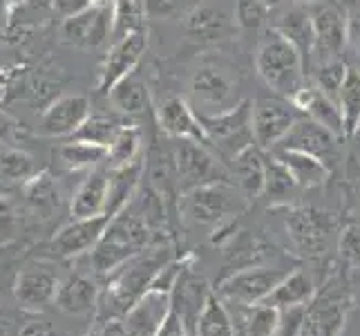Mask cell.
Masks as SVG:
<instances>
[{"label": "cell", "instance_id": "cell-1", "mask_svg": "<svg viewBox=\"0 0 360 336\" xmlns=\"http://www.w3.org/2000/svg\"><path fill=\"white\" fill-rule=\"evenodd\" d=\"M172 249L164 242L150 244L141 254L132 256L115 273H110L103 290L98 292L94 321L126 318L134 303L150 290L155 276L168 260H172Z\"/></svg>", "mask_w": 360, "mask_h": 336}, {"label": "cell", "instance_id": "cell-2", "mask_svg": "<svg viewBox=\"0 0 360 336\" xmlns=\"http://www.w3.org/2000/svg\"><path fill=\"white\" fill-rule=\"evenodd\" d=\"M153 244V227L146 222L139 211H130L128 206L110 220L101 240L92 249V267L94 273L101 278H108L115 273L123 263L143 249Z\"/></svg>", "mask_w": 360, "mask_h": 336}, {"label": "cell", "instance_id": "cell-3", "mask_svg": "<svg viewBox=\"0 0 360 336\" xmlns=\"http://www.w3.org/2000/svg\"><path fill=\"white\" fill-rule=\"evenodd\" d=\"M255 70L259 79L276 94L291 99L307 83V66L297 49L282 34L271 30L255 52Z\"/></svg>", "mask_w": 360, "mask_h": 336}, {"label": "cell", "instance_id": "cell-4", "mask_svg": "<svg viewBox=\"0 0 360 336\" xmlns=\"http://www.w3.org/2000/svg\"><path fill=\"white\" fill-rule=\"evenodd\" d=\"M246 195L231 182H213L181 195V213L202 227L229 224L244 209Z\"/></svg>", "mask_w": 360, "mask_h": 336}, {"label": "cell", "instance_id": "cell-5", "mask_svg": "<svg viewBox=\"0 0 360 336\" xmlns=\"http://www.w3.org/2000/svg\"><path fill=\"white\" fill-rule=\"evenodd\" d=\"M202 126L210 139L215 155L229 164L242 151H246L248 146H253V101H240L238 106H233L219 115H210V117H200Z\"/></svg>", "mask_w": 360, "mask_h": 336}, {"label": "cell", "instance_id": "cell-6", "mask_svg": "<svg viewBox=\"0 0 360 336\" xmlns=\"http://www.w3.org/2000/svg\"><path fill=\"white\" fill-rule=\"evenodd\" d=\"M172 151H175L177 182L181 193L213 182H231V170L215 155L213 148L193 139H175Z\"/></svg>", "mask_w": 360, "mask_h": 336}, {"label": "cell", "instance_id": "cell-7", "mask_svg": "<svg viewBox=\"0 0 360 336\" xmlns=\"http://www.w3.org/2000/svg\"><path fill=\"white\" fill-rule=\"evenodd\" d=\"M284 227L297 254L302 258H318L329 247L333 218L327 211L314 206H289L284 216Z\"/></svg>", "mask_w": 360, "mask_h": 336}, {"label": "cell", "instance_id": "cell-8", "mask_svg": "<svg viewBox=\"0 0 360 336\" xmlns=\"http://www.w3.org/2000/svg\"><path fill=\"white\" fill-rule=\"evenodd\" d=\"M193 110L200 117L219 115L233 106H238V85L224 70L204 66L191 79Z\"/></svg>", "mask_w": 360, "mask_h": 336}, {"label": "cell", "instance_id": "cell-9", "mask_svg": "<svg viewBox=\"0 0 360 336\" xmlns=\"http://www.w3.org/2000/svg\"><path fill=\"white\" fill-rule=\"evenodd\" d=\"M314 23V54L311 61L327 63V61L340 58L347 47V16L338 7L336 0H325L309 7Z\"/></svg>", "mask_w": 360, "mask_h": 336}, {"label": "cell", "instance_id": "cell-10", "mask_svg": "<svg viewBox=\"0 0 360 336\" xmlns=\"http://www.w3.org/2000/svg\"><path fill=\"white\" fill-rule=\"evenodd\" d=\"M289 269H278V267H248L242 271H235L219 282L217 294L221 298L240 305H259L264 298L278 287V282L287 276Z\"/></svg>", "mask_w": 360, "mask_h": 336}, {"label": "cell", "instance_id": "cell-11", "mask_svg": "<svg viewBox=\"0 0 360 336\" xmlns=\"http://www.w3.org/2000/svg\"><path fill=\"white\" fill-rule=\"evenodd\" d=\"M300 119V110L284 99H257L253 104V139L262 151H273L293 123Z\"/></svg>", "mask_w": 360, "mask_h": 336}, {"label": "cell", "instance_id": "cell-12", "mask_svg": "<svg viewBox=\"0 0 360 336\" xmlns=\"http://www.w3.org/2000/svg\"><path fill=\"white\" fill-rule=\"evenodd\" d=\"M115 14L110 3H98L85 7L79 14L63 20L60 36L63 41L79 49H96L112 36Z\"/></svg>", "mask_w": 360, "mask_h": 336}, {"label": "cell", "instance_id": "cell-13", "mask_svg": "<svg viewBox=\"0 0 360 336\" xmlns=\"http://www.w3.org/2000/svg\"><path fill=\"white\" fill-rule=\"evenodd\" d=\"M208 296H210L208 282L202 276V271L195 269V258H191L188 265H186L181 271L175 290L170 292L172 309L181 316L184 325L191 336H197V323H200V316L206 307Z\"/></svg>", "mask_w": 360, "mask_h": 336}, {"label": "cell", "instance_id": "cell-14", "mask_svg": "<svg viewBox=\"0 0 360 336\" xmlns=\"http://www.w3.org/2000/svg\"><path fill=\"white\" fill-rule=\"evenodd\" d=\"M148 49V32L139 30L132 32L123 39L115 41L112 49L105 56V63L101 68V77H98V94H110V90L115 85L126 79L128 74L136 70V66L141 63V58Z\"/></svg>", "mask_w": 360, "mask_h": 336}, {"label": "cell", "instance_id": "cell-15", "mask_svg": "<svg viewBox=\"0 0 360 336\" xmlns=\"http://www.w3.org/2000/svg\"><path fill=\"white\" fill-rule=\"evenodd\" d=\"M110 220H112L110 213H101L94 218H72V222L65 224L52 238L49 251L56 258H77L81 254L92 251L105 233Z\"/></svg>", "mask_w": 360, "mask_h": 336}, {"label": "cell", "instance_id": "cell-16", "mask_svg": "<svg viewBox=\"0 0 360 336\" xmlns=\"http://www.w3.org/2000/svg\"><path fill=\"white\" fill-rule=\"evenodd\" d=\"M347 303H349V298L342 296V292H327L322 296H316L304 307L300 330H297L295 336H340L347 307H349Z\"/></svg>", "mask_w": 360, "mask_h": 336}, {"label": "cell", "instance_id": "cell-17", "mask_svg": "<svg viewBox=\"0 0 360 336\" xmlns=\"http://www.w3.org/2000/svg\"><path fill=\"white\" fill-rule=\"evenodd\" d=\"M338 142H340V137H336L331 130H327L325 126H320L318 121L304 115L293 123V128L276 148H291V151L309 153L322 159L331 168V164L338 157Z\"/></svg>", "mask_w": 360, "mask_h": 336}, {"label": "cell", "instance_id": "cell-18", "mask_svg": "<svg viewBox=\"0 0 360 336\" xmlns=\"http://www.w3.org/2000/svg\"><path fill=\"white\" fill-rule=\"evenodd\" d=\"M58 276L47 265H32L16 273L14 280V296L22 309L27 312H41L56 298L58 292Z\"/></svg>", "mask_w": 360, "mask_h": 336}, {"label": "cell", "instance_id": "cell-19", "mask_svg": "<svg viewBox=\"0 0 360 336\" xmlns=\"http://www.w3.org/2000/svg\"><path fill=\"white\" fill-rule=\"evenodd\" d=\"M235 27V16L221 3L206 0V3L195 5L188 14L184 16V30L195 41L215 43L226 39Z\"/></svg>", "mask_w": 360, "mask_h": 336}, {"label": "cell", "instance_id": "cell-20", "mask_svg": "<svg viewBox=\"0 0 360 336\" xmlns=\"http://www.w3.org/2000/svg\"><path fill=\"white\" fill-rule=\"evenodd\" d=\"M90 117V99L83 94L58 97L49 106L39 123V135L43 137H72L83 121Z\"/></svg>", "mask_w": 360, "mask_h": 336}, {"label": "cell", "instance_id": "cell-21", "mask_svg": "<svg viewBox=\"0 0 360 336\" xmlns=\"http://www.w3.org/2000/svg\"><path fill=\"white\" fill-rule=\"evenodd\" d=\"M159 126L172 139H193L197 144H204L208 148L210 139L202 126L200 115L188 106V101L181 97H168L159 108Z\"/></svg>", "mask_w": 360, "mask_h": 336}, {"label": "cell", "instance_id": "cell-22", "mask_svg": "<svg viewBox=\"0 0 360 336\" xmlns=\"http://www.w3.org/2000/svg\"><path fill=\"white\" fill-rule=\"evenodd\" d=\"M291 104L300 110L302 115L311 117L314 121L320 123V126H325L336 137H340V139H347L345 121H342V112H340L338 101L327 97L314 81H307L302 85V90L291 99Z\"/></svg>", "mask_w": 360, "mask_h": 336}, {"label": "cell", "instance_id": "cell-23", "mask_svg": "<svg viewBox=\"0 0 360 336\" xmlns=\"http://www.w3.org/2000/svg\"><path fill=\"white\" fill-rule=\"evenodd\" d=\"M172 309L170 294L159 292V290H148L134 307L126 314L123 323H126L128 336H155L161 323L166 321L168 312Z\"/></svg>", "mask_w": 360, "mask_h": 336}, {"label": "cell", "instance_id": "cell-24", "mask_svg": "<svg viewBox=\"0 0 360 336\" xmlns=\"http://www.w3.org/2000/svg\"><path fill=\"white\" fill-rule=\"evenodd\" d=\"M271 30L282 34L284 39L302 54L307 72H309L311 54H314V23H311V14H309V7L293 5L289 9H282Z\"/></svg>", "mask_w": 360, "mask_h": 336}, {"label": "cell", "instance_id": "cell-25", "mask_svg": "<svg viewBox=\"0 0 360 336\" xmlns=\"http://www.w3.org/2000/svg\"><path fill=\"white\" fill-rule=\"evenodd\" d=\"M98 292L101 290L96 287V282L90 276L77 271V273H70L65 280H60L54 303L60 312L72 314V316L92 314L96 312Z\"/></svg>", "mask_w": 360, "mask_h": 336}, {"label": "cell", "instance_id": "cell-26", "mask_svg": "<svg viewBox=\"0 0 360 336\" xmlns=\"http://www.w3.org/2000/svg\"><path fill=\"white\" fill-rule=\"evenodd\" d=\"M110 191V173L105 168H92L90 175L83 180L79 191L74 193L70 213L72 218H94L105 213Z\"/></svg>", "mask_w": 360, "mask_h": 336}, {"label": "cell", "instance_id": "cell-27", "mask_svg": "<svg viewBox=\"0 0 360 336\" xmlns=\"http://www.w3.org/2000/svg\"><path fill=\"white\" fill-rule=\"evenodd\" d=\"M231 180L238 182V189L246 197H257L264 191V178H266V157L262 148L255 144L242 151L233 161H229Z\"/></svg>", "mask_w": 360, "mask_h": 336}, {"label": "cell", "instance_id": "cell-28", "mask_svg": "<svg viewBox=\"0 0 360 336\" xmlns=\"http://www.w3.org/2000/svg\"><path fill=\"white\" fill-rule=\"evenodd\" d=\"M314 298H316V285L311 276L304 273L302 269H293L278 282V287L262 303L280 309V312H287V309L307 307Z\"/></svg>", "mask_w": 360, "mask_h": 336}, {"label": "cell", "instance_id": "cell-29", "mask_svg": "<svg viewBox=\"0 0 360 336\" xmlns=\"http://www.w3.org/2000/svg\"><path fill=\"white\" fill-rule=\"evenodd\" d=\"M143 170H146L143 159H134L126 166L110 168V191H108L105 213L115 218L132 202V197L136 195V191H139Z\"/></svg>", "mask_w": 360, "mask_h": 336}, {"label": "cell", "instance_id": "cell-30", "mask_svg": "<svg viewBox=\"0 0 360 336\" xmlns=\"http://www.w3.org/2000/svg\"><path fill=\"white\" fill-rule=\"evenodd\" d=\"M273 157H278L289 173L295 178L300 189H316V186L325 184L331 168L322 159L302 153V151H291V148H273Z\"/></svg>", "mask_w": 360, "mask_h": 336}, {"label": "cell", "instance_id": "cell-31", "mask_svg": "<svg viewBox=\"0 0 360 336\" xmlns=\"http://www.w3.org/2000/svg\"><path fill=\"white\" fill-rule=\"evenodd\" d=\"M269 254H273V244H269L262 235L242 231L240 235L231 238V247L226 251V269L235 273L248 267H257L264 258H269Z\"/></svg>", "mask_w": 360, "mask_h": 336}, {"label": "cell", "instance_id": "cell-32", "mask_svg": "<svg viewBox=\"0 0 360 336\" xmlns=\"http://www.w3.org/2000/svg\"><path fill=\"white\" fill-rule=\"evenodd\" d=\"M110 101L112 106L123 112V115H139L150 104L148 97V85L136 72L128 74L126 79H121L112 90H110Z\"/></svg>", "mask_w": 360, "mask_h": 336}, {"label": "cell", "instance_id": "cell-33", "mask_svg": "<svg viewBox=\"0 0 360 336\" xmlns=\"http://www.w3.org/2000/svg\"><path fill=\"white\" fill-rule=\"evenodd\" d=\"M297 182L278 157L266 159V178H264V195L273 206H289L291 197L297 193Z\"/></svg>", "mask_w": 360, "mask_h": 336}, {"label": "cell", "instance_id": "cell-34", "mask_svg": "<svg viewBox=\"0 0 360 336\" xmlns=\"http://www.w3.org/2000/svg\"><path fill=\"white\" fill-rule=\"evenodd\" d=\"M25 200L43 218H49L60 206V191L49 173H39L25 182Z\"/></svg>", "mask_w": 360, "mask_h": 336}, {"label": "cell", "instance_id": "cell-35", "mask_svg": "<svg viewBox=\"0 0 360 336\" xmlns=\"http://www.w3.org/2000/svg\"><path fill=\"white\" fill-rule=\"evenodd\" d=\"M58 157L72 170H88V168H96L105 164L108 148L90 144V142H81V139H70L68 144L58 148Z\"/></svg>", "mask_w": 360, "mask_h": 336}, {"label": "cell", "instance_id": "cell-36", "mask_svg": "<svg viewBox=\"0 0 360 336\" xmlns=\"http://www.w3.org/2000/svg\"><path fill=\"white\" fill-rule=\"evenodd\" d=\"M338 106L345 121V135L347 139H352L360 126V70L358 68H349V72H347V79L338 94Z\"/></svg>", "mask_w": 360, "mask_h": 336}, {"label": "cell", "instance_id": "cell-37", "mask_svg": "<svg viewBox=\"0 0 360 336\" xmlns=\"http://www.w3.org/2000/svg\"><path fill=\"white\" fill-rule=\"evenodd\" d=\"M197 336H235V325L221 296L210 294L197 323Z\"/></svg>", "mask_w": 360, "mask_h": 336}, {"label": "cell", "instance_id": "cell-38", "mask_svg": "<svg viewBox=\"0 0 360 336\" xmlns=\"http://www.w3.org/2000/svg\"><path fill=\"white\" fill-rule=\"evenodd\" d=\"M112 14H115V25H112V39L119 41L123 36L132 32L146 30V3L143 0H115L112 3Z\"/></svg>", "mask_w": 360, "mask_h": 336}, {"label": "cell", "instance_id": "cell-39", "mask_svg": "<svg viewBox=\"0 0 360 336\" xmlns=\"http://www.w3.org/2000/svg\"><path fill=\"white\" fill-rule=\"evenodd\" d=\"M139 146H141V132L136 126H123L115 135L112 144L108 146V159L105 164L110 168H119L126 166L130 161L139 159Z\"/></svg>", "mask_w": 360, "mask_h": 336}, {"label": "cell", "instance_id": "cell-40", "mask_svg": "<svg viewBox=\"0 0 360 336\" xmlns=\"http://www.w3.org/2000/svg\"><path fill=\"white\" fill-rule=\"evenodd\" d=\"M123 123L110 115H90L83 121V126L72 135V139H81V142H90L96 146L108 148L112 144L115 135L119 132V128Z\"/></svg>", "mask_w": 360, "mask_h": 336}, {"label": "cell", "instance_id": "cell-41", "mask_svg": "<svg viewBox=\"0 0 360 336\" xmlns=\"http://www.w3.org/2000/svg\"><path fill=\"white\" fill-rule=\"evenodd\" d=\"M34 175V157L20 148L0 151V178L11 182H27Z\"/></svg>", "mask_w": 360, "mask_h": 336}, {"label": "cell", "instance_id": "cell-42", "mask_svg": "<svg viewBox=\"0 0 360 336\" xmlns=\"http://www.w3.org/2000/svg\"><path fill=\"white\" fill-rule=\"evenodd\" d=\"M347 72H349V66H347L342 58H333V61H327V63H318L314 70V83L327 97L338 101V94H340V88L347 79Z\"/></svg>", "mask_w": 360, "mask_h": 336}, {"label": "cell", "instance_id": "cell-43", "mask_svg": "<svg viewBox=\"0 0 360 336\" xmlns=\"http://www.w3.org/2000/svg\"><path fill=\"white\" fill-rule=\"evenodd\" d=\"M269 14H271V9L262 0H235V5H233L235 25L244 32L262 30L269 20Z\"/></svg>", "mask_w": 360, "mask_h": 336}, {"label": "cell", "instance_id": "cell-44", "mask_svg": "<svg viewBox=\"0 0 360 336\" xmlns=\"http://www.w3.org/2000/svg\"><path fill=\"white\" fill-rule=\"evenodd\" d=\"M280 309L271 305H253L246 318V336H276L280 332Z\"/></svg>", "mask_w": 360, "mask_h": 336}, {"label": "cell", "instance_id": "cell-45", "mask_svg": "<svg viewBox=\"0 0 360 336\" xmlns=\"http://www.w3.org/2000/svg\"><path fill=\"white\" fill-rule=\"evenodd\" d=\"M340 258L349 265H360V224H349L340 233Z\"/></svg>", "mask_w": 360, "mask_h": 336}, {"label": "cell", "instance_id": "cell-46", "mask_svg": "<svg viewBox=\"0 0 360 336\" xmlns=\"http://www.w3.org/2000/svg\"><path fill=\"white\" fill-rule=\"evenodd\" d=\"M85 336H128V332L123 318H110V321H96L94 328Z\"/></svg>", "mask_w": 360, "mask_h": 336}, {"label": "cell", "instance_id": "cell-47", "mask_svg": "<svg viewBox=\"0 0 360 336\" xmlns=\"http://www.w3.org/2000/svg\"><path fill=\"white\" fill-rule=\"evenodd\" d=\"M155 336H191V334H188V330H186L181 316L175 312V309H170L166 321L161 323V328L157 330Z\"/></svg>", "mask_w": 360, "mask_h": 336}, {"label": "cell", "instance_id": "cell-48", "mask_svg": "<svg viewBox=\"0 0 360 336\" xmlns=\"http://www.w3.org/2000/svg\"><path fill=\"white\" fill-rule=\"evenodd\" d=\"M18 336H63V334H60L49 321L34 318L30 323H25V325L20 328V332H18Z\"/></svg>", "mask_w": 360, "mask_h": 336}, {"label": "cell", "instance_id": "cell-49", "mask_svg": "<svg viewBox=\"0 0 360 336\" xmlns=\"http://www.w3.org/2000/svg\"><path fill=\"white\" fill-rule=\"evenodd\" d=\"M52 5L60 16L70 18L74 14H79V11H83L85 7H90L92 3L90 0H52Z\"/></svg>", "mask_w": 360, "mask_h": 336}, {"label": "cell", "instance_id": "cell-50", "mask_svg": "<svg viewBox=\"0 0 360 336\" xmlns=\"http://www.w3.org/2000/svg\"><path fill=\"white\" fill-rule=\"evenodd\" d=\"M148 16H166L177 7V0H143Z\"/></svg>", "mask_w": 360, "mask_h": 336}, {"label": "cell", "instance_id": "cell-51", "mask_svg": "<svg viewBox=\"0 0 360 336\" xmlns=\"http://www.w3.org/2000/svg\"><path fill=\"white\" fill-rule=\"evenodd\" d=\"M11 128H14V123H11V119H7L5 115H0V139H5V137H9Z\"/></svg>", "mask_w": 360, "mask_h": 336}, {"label": "cell", "instance_id": "cell-52", "mask_svg": "<svg viewBox=\"0 0 360 336\" xmlns=\"http://www.w3.org/2000/svg\"><path fill=\"white\" fill-rule=\"evenodd\" d=\"M262 3L273 11V9H280V7L284 5V0H262Z\"/></svg>", "mask_w": 360, "mask_h": 336}, {"label": "cell", "instance_id": "cell-53", "mask_svg": "<svg viewBox=\"0 0 360 336\" xmlns=\"http://www.w3.org/2000/svg\"><path fill=\"white\" fill-rule=\"evenodd\" d=\"M295 5H302V7H314L318 3H325V0H293Z\"/></svg>", "mask_w": 360, "mask_h": 336}, {"label": "cell", "instance_id": "cell-54", "mask_svg": "<svg viewBox=\"0 0 360 336\" xmlns=\"http://www.w3.org/2000/svg\"><path fill=\"white\" fill-rule=\"evenodd\" d=\"M352 139L356 142V148H358V153H360V126H358V130L354 132V137H352Z\"/></svg>", "mask_w": 360, "mask_h": 336}, {"label": "cell", "instance_id": "cell-55", "mask_svg": "<svg viewBox=\"0 0 360 336\" xmlns=\"http://www.w3.org/2000/svg\"><path fill=\"white\" fill-rule=\"evenodd\" d=\"M3 94H5V90H3V88H0V97H3Z\"/></svg>", "mask_w": 360, "mask_h": 336}]
</instances>
